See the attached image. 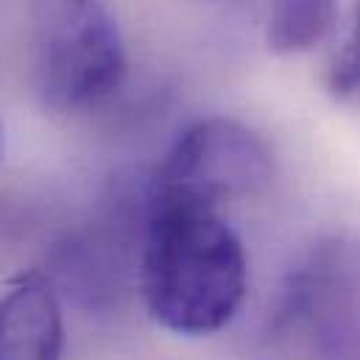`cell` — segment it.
Listing matches in <instances>:
<instances>
[{"label":"cell","instance_id":"6da1fadb","mask_svg":"<svg viewBox=\"0 0 360 360\" xmlns=\"http://www.w3.org/2000/svg\"><path fill=\"white\" fill-rule=\"evenodd\" d=\"M140 249V290L151 319L184 338L224 330L243 307L249 260L221 207L154 193Z\"/></svg>","mask_w":360,"mask_h":360},{"label":"cell","instance_id":"8992f818","mask_svg":"<svg viewBox=\"0 0 360 360\" xmlns=\"http://www.w3.org/2000/svg\"><path fill=\"white\" fill-rule=\"evenodd\" d=\"M327 90L341 101L360 98V0L355 3L349 37L327 70Z\"/></svg>","mask_w":360,"mask_h":360},{"label":"cell","instance_id":"7a4b0ae2","mask_svg":"<svg viewBox=\"0 0 360 360\" xmlns=\"http://www.w3.org/2000/svg\"><path fill=\"white\" fill-rule=\"evenodd\" d=\"M126 76L117 20L101 0H62L37 53V90L62 115L95 109Z\"/></svg>","mask_w":360,"mask_h":360},{"label":"cell","instance_id":"5b68a950","mask_svg":"<svg viewBox=\"0 0 360 360\" xmlns=\"http://www.w3.org/2000/svg\"><path fill=\"white\" fill-rule=\"evenodd\" d=\"M338 22V0H271L266 45L276 56L316 51Z\"/></svg>","mask_w":360,"mask_h":360},{"label":"cell","instance_id":"52a82bcc","mask_svg":"<svg viewBox=\"0 0 360 360\" xmlns=\"http://www.w3.org/2000/svg\"><path fill=\"white\" fill-rule=\"evenodd\" d=\"M0 162H3V129H0Z\"/></svg>","mask_w":360,"mask_h":360},{"label":"cell","instance_id":"3957f363","mask_svg":"<svg viewBox=\"0 0 360 360\" xmlns=\"http://www.w3.org/2000/svg\"><path fill=\"white\" fill-rule=\"evenodd\" d=\"M271 176V148L255 129L232 117H204L176 137L151 190L221 207L263 193Z\"/></svg>","mask_w":360,"mask_h":360},{"label":"cell","instance_id":"277c9868","mask_svg":"<svg viewBox=\"0 0 360 360\" xmlns=\"http://www.w3.org/2000/svg\"><path fill=\"white\" fill-rule=\"evenodd\" d=\"M65 321L42 274L17 276L0 296V360H62Z\"/></svg>","mask_w":360,"mask_h":360}]
</instances>
